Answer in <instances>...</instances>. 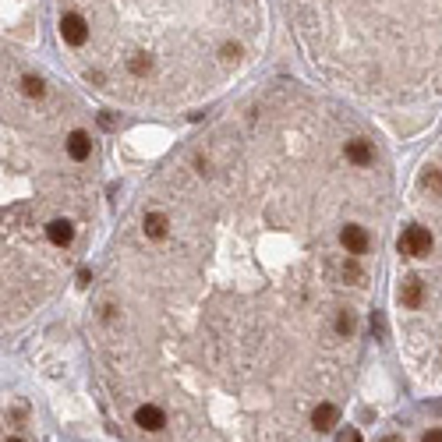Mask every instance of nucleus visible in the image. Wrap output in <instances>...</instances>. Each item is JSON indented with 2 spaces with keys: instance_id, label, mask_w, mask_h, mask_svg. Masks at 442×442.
Masks as SVG:
<instances>
[{
  "instance_id": "nucleus-1",
  "label": "nucleus",
  "mask_w": 442,
  "mask_h": 442,
  "mask_svg": "<svg viewBox=\"0 0 442 442\" xmlns=\"http://www.w3.org/2000/svg\"><path fill=\"white\" fill-rule=\"evenodd\" d=\"M57 36L99 93L195 99L255 61L265 0H57Z\"/></svg>"
},
{
  "instance_id": "nucleus-2",
  "label": "nucleus",
  "mask_w": 442,
  "mask_h": 442,
  "mask_svg": "<svg viewBox=\"0 0 442 442\" xmlns=\"http://www.w3.org/2000/svg\"><path fill=\"white\" fill-rule=\"evenodd\" d=\"M432 248H435V233H432V227H425V223H407L403 233H400V241H396V251H400L403 258H418V262L428 258Z\"/></svg>"
},
{
  "instance_id": "nucleus-3",
  "label": "nucleus",
  "mask_w": 442,
  "mask_h": 442,
  "mask_svg": "<svg viewBox=\"0 0 442 442\" xmlns=\"http://www.w3.org/2000/svg\"><path fill=\"white\" fill-rule=\"evenodd\" d=\"M135 425H138L142 432H163L166 414H163L156 403H142V407H135Z\"/></svg>"
},
{
  "instance_id": "nucleus-4",
  "label": "nucleus",
  "mask_w": 442,
  "mask_h": 442,
  "mask_svg": "<svg viewBox=\"0 0 442 442\" xmlns=\"http://www.w3.org/2000/svg\"><path fill=\"white\" fill-rule=\"evenodd\" d=\"M336 421H340L336 403H318V407L311 410V428H315V432H329Z\"/></svg>"
},
{
  "instance_id": "nucleus-5",
  "label": "nucleus",
  "mask_w": 442,
  "mask_h": 442,
  "mask_svg": "<svg viewBox=\"0 0 442 442\" xmlns=\"http://www.w3.org/2000/svg\"><path fill=\"white\" fill-rule=\"evenodd\" d=\"M340 442H361V432L358 428H347V432H340Z\"/></svg>"
},
{
  "instance_id": "nucleus-6",
  "label": "nucleus",
  "mask_w": 442,
  "mask_h": 442,
  "mask_svg": "<svg viewBox=\"0 0 442 442\" xmlns=\"http://www.w3.org/2000/svg\"><path fill=\"white\" fill-rule=\"evenodd\" d=\"M421 442H442V428H432V432H425V439Z\"/></svg>"
},
{
  "instance_id": "nucleus-7",
  "label": "nucleus",
  "mask_w": 442,
  "mask_h": 442,
  "mask_svg": "<svg viewBox=\"0 0 442 442\" xmlns=\"http://www.w3.org/2000/svg\"><path fill=\"white\" fill-rule=\"evenodd\" d=\"M382 442H400V435H386V439H382Z\"/></svg>"
},
{
  "instance_id": "nucleus-8",
  "label": "nucleus",
  "mask_w": 442,
  "mask_h": 442,
  "mask_svg": "<svg viewBox=\"0 0 442 442\" xmlns=\"http://www.w3.org/2000/svg\"><path fill=\"white\" fill-rule=\"evenodd\" d=\"M8 442H21V439H8Z\"/></svg>"
}]
</instances>
